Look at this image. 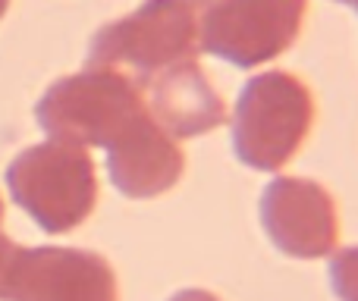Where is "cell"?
<instances>
[{
  "instance_id": "obj_1",
  "label": "cell",
  "mask_w": 358,
  "mask_h": 301,
  "mask_svg": "<svg viewBox=\"0 0 358 301\" xmlns=\"http://www.w3.org/2000/svg\"><path fill=\"white\" fill-rule=\"evenodd\" d=\"M315 94L299 75L271 69L252 75L239 91L229 142L239 163L277 172L302 151L315 126Z\"/></svg>"
},
{
  "instance_id": "obj_2",
  "label": "cell",
  "mask_w": 358,
  "mask_h": 301,
  "mask_svg": "<svg viewBox=\"0 0 358 301\" xmlns=\"http://www.w3.org/2000/svg\"><path fill=\"white\" fill-rule=\"evenodd\" d=\"M208 0H145L88 41V66H132L138 82L201 54V16Z\"/></svg>"
},
{
  "instance_id": "obj_3",
  "label": "cell",
  "mask_w": 358,
  "mask_h": 301,
  "mask_svg": "<svg viewBox=\"0 0 358 301\" xmlns=\"http://www.w3.org/2000/svg\"><path fill=\"white\" fill-rule=\"evenodd\" d=\"M148 110L145 85L117 66H88L41 94L35 119L44 135L73 145L107 148L136 117Z\"/></svg>"
},
{
  "instance_id": "obj_4",
  "label": "cell",
  "mask_w": 358,
  "mask_h": 301,
  "mask_svg": "<svg viewBox=\"0 0 358 301\" xmlns=\"http://www.w3.org/2000/svg\"><path fill=\"white\" fill-rule=\"evenodd\" d=\"M6 189L13 201L50 235L82 226L98 204L94 160L82 145L50 142L31 145L6 166Z\"/></svg>"
},
{
  "instance_id": "obj_5",
  "label": "cell",
  "mask_w": 358,
  "mask_h": 301,
  "mask_svg": "<svg viewBox=\"0 0 358 301\" xmlns=\"http://www.w3.org/2000/svg\"><path fill=\"white\" fill-rule=\"evenodd\" d=\"M308 0H208L201 50L239 69L277 60L296 44Z\"/></svg>"
},
{
  "instance_id": "obj_6",
  "label": "cell",
  "mask_w": 358,
  "mask_h": 301,
  "mask_svg": "<svg viewBox=\"0 0 358 301\" xmlns=\"http://www.w3.org/2000/svg\"><path fill=\"white\" fill-rule=\"evenodd\" d=\"M0 301H117V273L85 248L10 245L0 260Z\"/></svg>"
},
{
  "instance_id": "obj_7",
  "label": "cell",
  "mask_w": 358,
  "mask_h": 301,
  "mask_svg": "<svg viewBox=\"0 0 358 301\" xmlns=\"http://www.w3.org/2000/svg\"><path fill=\"white\" fill-rule=\"evenodd\" d=\"M258 220L280 254L296 260H317L334 254L340 242V210L321 182L299 176H277L258 201Z\"/></svg>"
},
{
  "instance_id": "obj_8",
  "label": "cell",
  "mask_w": 358,
  "mask_h": 301,
  "mask_svg": "<svg viewBox=\"0 0 358 301\" xmlns=\"http://www.w3.org/2000/svg\"><path fill=\"white\" fill-rule=\"evenodd\" d=\"M107 172L120 195L132 201H148L170 191L185 172V154L155 117L145 110L110 145H107Z\"/></svg>"
},
{
  "instance_id": "obj_9",
  "label": "cell",
  "mask_w": 358,
  "mask_h": 301,
  "mask_svg": "<svg viewBox=\"0 0 358 301\" xmlns=\"http://www.w3.org/2000/svg\"><path fill=\"white\" fill-rule=\"evenodd\" d=\"M148 110L173 138H198L227 119V104L195 60L151 75Z\"/></svg>"
},
{
  "instance_id": "obj_10",
  "label": "cell",
  "mask_w": 358,
  "mask_h": 301,
  "mask_svg": "<svg viewBox=\"0 0 358 301\" xmlns=\"http://www.w3.org/2000/svg\"><path fill=\"white\" fill-rule=\"evenodd\" d=\"M330 289L340 301H358V245L343 248L330 258Z\"/></svg>"
},
{
  "instance_id": "obj_11",
  "label": "cell",
  "mask_w": 358,
  "mask_h": 301,
  "mask_svg": "<svg viewBox=\"0 0 358 301\" xmlns=\"http://www.w3.org/2000/svg\"><path fill=\"white\" fill-rule=\"evenodd\" d=\"M170 301H220V298L210 295V292H204V289H182V292H176Z\"/></svg>"
},
{
  "instance_id": "obj_12",
  "label": "cell",
  "mask_w": 358,
  "mask_h": 301,
  "mask_svg": "<svg viewBox=\"0 0 358 301\" xmlns=\"http://www.w3.org/2000/svg\"><path fill=\"white\" fill-rule=\"evenodd\" d=\"M0 220H3V201H0ZM10 245H13V242L6 239L3 233H0V258H3V254H6V248H10Z\"/></svg>"
},
{
  "instance_id": "obj_13",
  "label": "cell",
  "mask_w": 358,
  "mask_h": 301,
  "mask_svg": "<svg viewBox=\"0 0 358 301\" xmlns=\"http://www.w3.org/2000/svg\"><path fill=\"white\" fill-rule=\"evenodd\" d=\"M334 3H343V6H352V10H358V0H334Z\"/></svg>"
},
{
  "instance_id": "obj_14",
  "label": "cell",
  "mask_w": 358,
  "mask_h": 301,
  "mask_svg": "<svg viewBox=\"0 0 358 301\" xmlns=\"http://www.w3.org/2000/svg\"><path fill=\"white\" fill-rule=\"evenodd\" d=\"M6 6H10V0H0V16L6 13Z\"/></svg>"
}]
</instances>
